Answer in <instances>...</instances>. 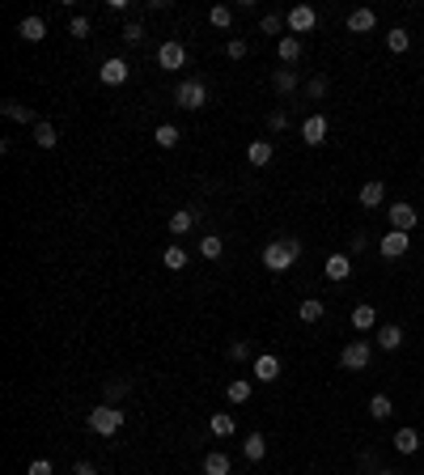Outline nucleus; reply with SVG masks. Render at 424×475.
<instances>
[{"label":"nucleus","mask_w":424,"mask_h":475,"mask_svg":"<svg viewBox=\"0 0 424 475\" xmlns=\"http://www.w3.org/2000/svg\"><path fill=\"white\" fill-rule=\"evenodd\" d=\"M369 361H374V344H369V340H352L340 352V365L344 369H369Z\"/></svg>","instance_id":"obj_4"},{"label":"nucleus","mask_w":424,"mask_h":475,"mask_svg":"<svg viewBox=\"0 0 424 475\" xmlns=\"http://www.w3.org/2000/svg\"><path fill=\"white\" fill-rule=\"evenodd\" d=\"M246 356H250L246 340H234V344H229V361H246Z\"/></svg>","instance_id":"obj_43"},{"label":"nucleus","mask_w":424,"mask_h":475,"mask_svg":"<svg viewBox=\"0 0 424 475\" xmlns=\"http://www.w3.org/2000/svg\"><path fill=\"white\" fill-rule=\"evenodd\" d=\"M361 467H369V471H382V467H378V454H374V450H365V454H361Z\"/></svg>","instance_id":"obj_45"},{"label":"nucleus","mask_w":424,"mask_h":475,"mask_svg":"<svg viewBox=\"0 0 424 475\" xmlns=\"http://www.w3.org/2000/svg\"><path fill=\"white\" fill-rule=\"evenodd\" d=\"M391 412H395L391 395H374V399H369V416H374V420H391Z\"/></svg>","instance_id":"obj_31"},{"label":"nucleus","mask_w":424,"mask_h":475,"mask_svg":"<svg viewBox=\"0 0 424 475\" xmlns=\"http://www.w3.org/2000/svg\"><path fill=\"white\" fill-rule=\"evenodd\" d=\"M153 140H157V144H162V149H174V144L183 140V132H179L174 123H162V128H157V132H153Z\"/></svg>","instance_id":"obj_30"},{"label":"nucleus","mask_w":424,"mask_h":475,"mask_svg":"<svg viewBox=\"0 0 424 475\" xmlns=\"http://www.w3.org/2000/svg\"><path fill=\"white\" fill-rule=\"evenodd\" d=\"M208 22L217 26V30H229V26H234V9H229V5H217V9L208 13Z\"/></svg>","instance_id":"obj_35"},{"label":"nucleus","mask_w":424,"mask_h":475,"mask_svg":"<svg viewBox=\"0 0 424 475\" xmlns=\"http://www.w3.org/2000/svg\"><path fill=\"white\" fill-rule=\"evenodd\" d=\"M395 450H399V454H416V450H420V433H416V429H399V433H395Z\"/></svg>","instance_id":"obj_28"},{"label":"nucleus","mask_w":424,"mask_h":475,"mask_svg":"<svg viewBox=\"0 0 424 475\" xmlns=\"http://www.w3.org/2000/svg\"><path fill=\"white\" fill-rule=\"evenodd\" d=\"M242 454H246L250 462H263V454H268V442H263V433H250V437L242 442Z\"/></svg>","instance_id":"obj_27"},{"label":"nucleus","mask_w":424,"mask_h":475,"mask_svg":"<svg viewBox=\"0 0 424 475\" xmlns=\"http://www.w3.org/2000/svg\"><path fill=\"white\" fill-rule=\"evenodd\" d=\"M221 250H225L221 234H208V238H199V255H204V259H221Z\"/></svg>","instance_id":"obj_33"},{"label":"nucleus","mask_w":424,"mask_h":475,"mask_svg":"<svg viewBox=\"0 0 424 475\" xmlns=\"http://www.w3.org/2000/svg\"><path fill=\"white\" fill-rule=\"evenodd\" d=\"M314 22H318V13H314L310 5H297V9H289V17H285V26H289L293 34H310Z\"/></svg>","instance_id":"obj_11"},{"label":"nucleus","mask_w":424,"mask_h":475,"mask_svg":"<svg viewBox=\"0 0 424 475\" xmlns=\"http://www.w3.org/2000/svg\"><path fill=\"white\" fill-rule=\"evenodd\" d=\"M17 34H22L26 43H38V38H47V22L30 13V17H22V22H17Z\"/></svg>","instance_id":"obj_20"},{"label":"nucleus","mask_w":424,"mask_h":475,"mask_svg":"<svg viewBox=\"0 0 424 475\" xmlns=\"http://www.w3.org/2000/svg\"><path fill=\"white\" fill-rule=\"evenodd\" d=\"M386 217H391V229H403V234H411L416 225H420V217H416V208L411 204H386Z\"/></svg>","instance_id":"obj_5"},{"label":"nucleus","mask_w":424,"mask_h":475,"mask_svg":"<svg viewBox=\"0 0 424 475\" xmlns=\"http://www.w3.org/2000/svg\"><path fill=\"white\" fill-rule=\"evenodd\" d=\"M34 140H38V149H56V144H60V132H56V123L38 119V123H34Z\"/></svg>","instance_id":"obj_25"},{"label":"nucleus","mask_w":424,"mask_h":475,"mask_svg":"<svg viewBox=\"0 0 424 475\" xmlns=\"http://www.w3.org/2000/svg\"><path fill=\"white\" fill-rule=\"evenodd\" d=\"M128 73H132V68H128V60H119V56H111V60H106V64L98 68V77H102L106 85H123V81H128Z\"/></svg>","instance_id":"obj_13"},{"label":"nucleus","mask_w":424,"mask_h":475,"mask_svg":"<svg viewBox=\"0 0 424 475\" xmlns=\"http://www.w3.org/2000/svg\"><path fill=\"white\" fill-rule=\"evenodd\" d=\"M386 47H391V51H395V56H403V51H407V47H411V34H407V30H403V26H395V30H391V34H386Z\"/></svg>","instance_id":"obj_32"},{"label":"nucleus","mask_w":424,"mask_h":475,"mask_svg":"<svg viewBox=\"0 0 424 475\" xmlns=\"http://www.w3.org/2000/svg\"><path fill=\"white\" fill-rule=\"evenodd\" d=\"M327 132H331V123H327V115H310L305 123H301V140L310 144V149H318L327 140Z\"/></svg>","instance_id":"obj_10"},{"label":"nucleus","mask_w":424,"mask_h":475,"mask_svg":"<svg viewBox=\"0 0 424 475\" xmlns=\"http://www.w3.org/2000/svg\"><path fill=\"white\" fill-rule=\"evenodd\" d=\"M374 475H399V471H386V467H382V471H374Z\"/></svg>","instance_id":"obj_48"},{"label":"nucleus","mask_w":424,"mask_h":475,"mask_svg":"<svg viewBox=\"0 0 424 475\" xmlns=\"http://www.w3.org/2000/svg\"><path fill=\"white\" fill-rule=\"evenodd\" d=\"M0 111H5V119H13V123H38V115L30 107H22L17 98H5V102H0Z\"/></svg>","instance_id":"obj_16"},{"label":"nucleus","mask_w":424,"mask_h":475,"mask_svg":"<svg viewBox=\"0 0 424 475\" xmlns=\"http://www.w3.org/2000/svg\"><path fill=\"white\" fill-rule=\"evenodd\" d=\"M195 221H199L195 208H179V213L170 217V234H174V238H183V234H191V229H195Z\"/></svg>","instance_id":"obj_19"},{"label":"nucleus","mask_w":424,"mask_h":475,"mask_svg":"<svg viewBox=\"0 0 424 475\" xmlns=\"http://www.w3.org/2000/svg\"><path fill=\"white\" fill-rule=\"evenodd\" d=\"M365 250V234H356V238H348V255H361Z\"/></svg>","instance_id":"obj_46"},{"label":"nucleus","mask_w":424,"mask_h":475,"mask_svg":"<svg viewBox=\"0 0 424 475\" xmlns=\"http://www.w3.org/2000/svg\"><path fill=\"white\" fill-rule=\"evenodd\" d=\"M26 475H51V462H47V458H34V462H30V471H26Z\"/></svg>","instance_id":"obj_44"},{"label":"nucleus","mask_w":424,"mask_h":475,"mask_svg":"<svg viewBox=\"0 0 424 475\" xmlns=\"http://www.w3.org/2000/svg\"><path fill=\"white\" fill-rule=\"evenodd\" d=\"M162 263H166L170 272H183V268H187V250H183V246H166V250H162Z\"/></svg>","instance_id":"obj_29"},{"label":"nucleus","mask_w":424,"mask_h":475,"mask_svg":"<svg viewBox=\"0 0 424 475\" xmlns=\"http://www.w3.org/2000/svg\"><path fill=\"white\" fill-rule=\"evenodd\" d=\"M208 429H212V437H234V433H238V420H234L229 412H217V416L208 420Z\"/></svg>","instance_id":"obj_21"},{"label":"nucleus","mask_w":424,"mask_h":475,"mask_svg":"<svg viewBox=\"0 0 424 475\" xmlns=\"http://www.w3.org/2000/svg\"><path fill=\"white\" fill-rule=\"evenodd\" d=\"M123 429V407H115V403H98L93 412H89V433H98V437H115Z\"/></svg>","instance_id":"obj_2"},{"label":"nucleus","mask_w":424,"mask_h":475,"mask_svg":"<svg viewBox=\"0 0 424 475\" xmlns=\"http://www.w3.org/2000/svg\"><path fill=\"white\" fill-rule=\"evenodd\" d=\"M323 276H327V280H335V285H344V280L352 276V255H348V250H335V255H327V263H323Z\"/></svg>","instance_id":"obj_6"},{"label":"nucleus","mask_w":424,"mask_h":475,"mask_svg":"<svg viewBox=\"0 0 424 475\" xmlns=\"http://www.w3.org/2000/svg\"><path fill=\"white\" fill-rule=\"evenodd\" d=\"M407 246H411V234H403V229H391V234H382V238H378L382 259H403V255H407Z\"/></svg>","instance_id":"obj_8"},{"label":"nucleus","mask_w":424,"mask_h":475,"mask_svg":"<svg viewBox=\"0 0 424 475\" xmlns=\"http://www.w3.org/2000/svg\"><path fill=\"white\" fill-rule=\"evenodd\" d=\"M225 56H229V60H246V43H242V38H229V43H225Z\"/></svg>","instance_id":"obj_40"},{"label":"nucleus","mask_w":424,"mask_h":475,"mask_svg":"<svg viewBox=\"0 0 424 475\" xmlns=\"http://www.w3.org/2000/svg\"><path fill=\"white\" fill-rule=\"evenodd\" d=\"M250 374H255V382H276V378H280V361H276L272 352H259V356L250 361Z\"/></svg>","instance_id":"obj_9"},{"label":"nucleus","mask_w":424,"mask_h":475,"mask_svg":"<svg viewBox=\"0 0 424 475\" xmlns=\"http://www.w3.org/2000/svg\"><path fill=\"white\" fill-rule=\"evenodd\" d=\"M301 51H305V47H301V38H297V34H285V38H280V47H276V56H280L285 64H297V60H301Z\"/></svg>","instance_id":"obj_22"},{"label":"nucleus","mask_w":424,"mask_h":475,"mask_svg":"<svg viewBox=\"0 0 424 475\" xmlns=\"http://www.w3.org/2000/svg\"><path fill=\"white\" fill-rule=\"evenodd\" d=\"M123 38H128V43H140V38H144V26H140V22H128V26H123Z\"/></svg>","instance_id":"obj_42"},{"label":"nucleus","mask_w":424,"mask_h":475,"mask_svg":"<svg viewBox=\"0 0 424 475\" xmlns=\"http://www.w3.org/2000/svg\"><path fill=\"white\" fill-rule=\"evenodd\" d=\"M225 399H229V403H246V399H250V382H246V378H234V382L225 386Z\"/></svg>","instance_id":"obj_34"},{"label":"nucleus","mask_w":424,"mask_h":475,"mask_svg":"<svg viewBox=\"0 0 424 475\" xmlns=\"http://www.w3.org/2000/svg\"><path fill=\"white\" fill-rule=\"evenodd\" d=\"M259 30H263V34H280V30H285V17H280V13H263Z\"/></svg>","instance_id":"obj_37"},{"label":"nucleus","mask_w":424,"mask_h":475,"mask_svg":"<svg viewBox=\"0 0 424 475\" xmlns=\"http://www.w3.org/2000/svg\"><path fill=\"white\" fill-rule=\"evenodd\" d=\"M297 259H301V242L297 238H272L268 246H263V268L268 272H289Z\"/></svg>","instance_id":"obj_1"},{"label":"nucleus","mask_w":424,"mask_h":475,"mask_svg":"<svg viewBox=\"0 0 424 475\" xmlns=\"http://www.w3.org/2000/svg\"><path fill=\"white\" fill-rule=\"evenodd\" d=\"M285 128H289V115L285 111H272L268 115V132H285Z\"/></svg>","instance_id":"obj_41"},{"label":"nucleus","mask_w":424,"mask_h":475,"mask_svg":"<svg viewBox=\"0 0 424 475\" xmlns=\"http://www.w3.org/2000/svg\"><path fill=\"white\" fill-rule=\"evenodd\" d=\"M374 340H378L382 352H399V348H403V327H399V323H382Z\"/></svg>","instance_id":"obj_14"},{"label":"nucleus","mask_w":424,"mask_h":475,"mask_svg":"<svg viewBox=\"0 0 424 475\" xmlns=\"http://www.w3.org/2000/svg\"><path fill=\"white\" fill-rule=\"evenodd\" d=\"M174 107H183V111H199V107H208V85L195 77V81H179V89H174Z\"/></svg>","instance_id":"obj_3"},{"label":"nucleus","mask_w":424,"mask_h":475,"mask_svg":"<svg viewBox=\"0 0 424 475\" xmlns=\"http://www.w3.org/2000/svg\"><path fill=\"white\" fill-rule=\"evenodd\" d=\"M305 98H310V102H323V98H327V77H310V81H305Z\"/></svg>","instance_id":"obj_36"},{"label":"nucleus","mask_w":424,"mask_h":475,"mask_svg":"<svg viewBox=\"0 0 424 475\" xmlns=\"http://www.w3.org/2000/svg\"><path fill=\"white\" fill-rule=\"evenodd\" d=\"M234 467H229V454L225 450H212V454H204V475H229Z\"/></svg>","instance_id":"obj_24"},{"label":"nucleus","mask_w":424,"mask_h":475,"mask_svg":"<svg viewBox=\"0 0 424 475\" xmlns=\"http://www.w3.org/2000/svg\"><path fill=\"white\" fill-rule=\"evenodd\" d=\"M68 34L73 38H89V17H73L68 22Z\"/></svg>","instance_id":"obj_39"},{"label":"nucleus","mask_w":424,"mask_h":475,"mask_svg":"<svg viewBox=\"0 0 424 475\" xmlns=\"http://www.w3.org/2000/svg\"><path fill=\"white\" fill-rule=\"evenodd\" d=\"M272 157H276V149H272V140H255V144L246 149V162H250L255 170H263V166H272Z\"/></svg>","instance_id":"obj_15"},{"label":"nucleus","mask_w":424,"mask_h":475,"mask_svg":"<svg viewBox=\"0 0 424 475\" xmlns=\"http://www.w3.org/2000/svg\"><path fill=\"white\" fill-rule=\"evenodd\" d=\"M73 475H98V471H93V462H77V467H73Z\"/></svg>","instance_id":"obj_47"},{"label":"nucleus","mask_w":424,"mask_h":475,"mask_svg":"<svg viewBox=\"0 0 424 475\" xmlns=\"http://www.w3.org/2000/svg\"><path fill=\"white\" fill-rule=\"evenodd\" d=\"M128 391H132V382H119V378H115V382H106V403H115V399H123Z\"/></svg>","instance_id":"obj_38"},{"label":"nucleus","mask_w":424,"mask_h":475,"mask_svg":"<svg viewBox=\"0 0 424 475\" xmlns=\"http://www.w3.org/2000/svg\"><path fill=\"white\" fill-rule=\"evenodd\" d=\"M356 199L365 204V208H382V199H386V183H378V179H369L361 191H356Z\"/></svg>","instance_id":"obj_17"},{"label":"nucleus","mask_w":424,"mask_h":475,"mask_svg":"<svg viewBox=\"0 0 424 475\" xmlns=\"http://www.w3.org/2000/svg\"><path fill=\"white\" fill-rule=\"evenodd\" d=\"M352 327L361 331V335H369V331H374L378 327V306H352Z\"/></svg>","instance_id":"obj_12"},{"label":"nucleus","mask_w":424,"mask_h":475,"mask_svg":"<svg viewBox=\"0 0 424 475\" xmlns=\"http://www.w3.org/2000/svg\"><path fill=\"white\" fill-rule=\"evenodd\" d=\"M272 89H276L280 98L297 93V73H293V68H276V73H272Z\"/></svg>","instance_id":"obj_23"},{"label":"nucleus","mask_w":424,"mask_h":475,"mask_svg":"<svg viewBox=\"0 0 424 475\" xmlns=\"http://www.w3.org/2000/svg\"><path fill=\"white\" fill-rule=\"evenodd\" d=\"M183 64H187V47L183 43H162V47H157V68H162V73H174Z\"/></svg>","instance_id":"obj_7"},{"label":"nucleus","mask_w":424,"mask_h":475,"mask_svg":"<svg viewBox=\"0 0 424 475\" xmlns=\"http://www.w3.org/2000/svg\"><path fill=\"white\" fill-rule=\"evenodd\" d=\"M374 26H378V13H374V9H352V13H348V30H352V34H369Z\"/></svg>","instance_id":"obj_18"},{"label":"nucleus","mask_w":424,"mask_h":475,"mask_svg":"<svg viewBox=\"0 0 424 475\" xmlns=\"http://www.w3.org/2000/svg\"><path fill=\"white\" fill-rule=\"evenodd\" d=\"M323 314H327V306L318 301V297H305V301L297 306V319H301V323H318Z\"/></svg>","instance_id":"obj_26"}]
</instances>
